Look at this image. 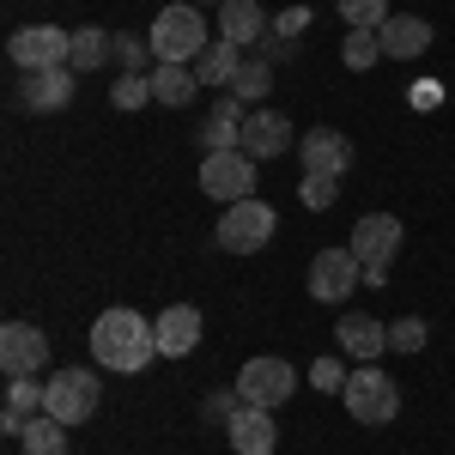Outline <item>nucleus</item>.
Returning a JSON list of instances; mask_svg holds the SVG:
<instances>
[{
    "instance_id": "nucleus-13",
    "label": "nucleus",
    "mask_w": 455,
    "mask_h": 455,
    "mask_svg": "<svg viewBox=\"0 0 455 455\" xmlns=\"http://www.w3.org/2000/svg\"><path fill=\"white\" fill-rule=\"evenodd\" d=\"M225 437H231L237 455H274L280 450V425H274V413H267V407H243V401H237V413L225 419Z\"/></svg>"
},
{
    "instance_id": "nucleus-3",
    "label": "nucleus",
    "mask_w": 455,
    "mask_h": 455,
    "mask_svg": "<svg viewBox=\"0 0 455 455\" xmlns=\"http://www.w3.org/2000/svg\"><path fill=\"white\" fill-rule=\"evenodd\" d=\"M98 401H104V383L79 364V371H55L49 383H43V413L61 425H85L98 413Z\"/></svg>"
},
{
    "instance_id": "nucleus-16",
    "label": "nucleus",
    "mask_w": 455,
    "mask_h": 455,
    "mask_svg": "<svg viewBox=\"0 0 455 455\" xmlns=\"http://www.w3.org/2000/svg\"><path fill=\"white\" fill-rule=\"evenodd\" d=\"M340 352H352L358 364H377L388 352V322H377V315H340Z\"/></svg>"
},
{
    "instance_id": "nucleus-25",
    "label": "nucleus",
    "mask_w": 455,
    "mask_h": 455,
    "mask_svg": "<svg viewBox=\"0 0 455 455\" xmlns=\"http://www.w3.org/2000/svg\"><path fill=\"white\" fill-rule=\"evenodd\" d=\"M267 85H274V61H267V55H243V68L231 79V98H237V104H261Z\"/></svg>"
},
{
    "instance_id": "nucleus-7",
    "label": "nucleus",
    "mask_w": 455,
    "mask_h": 455,
    "mask_svg": "<svg viewBox=\"0 0 455 455\" xmlns=\"http://www.w3.org/2000/svg\"><path fill=\"white\" fill-rule=\"evenodd\" d=\"M201 188H207L219 207H237L255 195V158H249L243 146H231V152H207L201 158Z\"/></svg>"
},
{
    "instance_id": "nucleus-15",
    "label": "nucleus",
    "mask_w": 455,
    "mask_h": 455,
    "mask_svg": "<svg viewBox=\"0 0 455 455\" xmlns=\"http://www.w3.org/2000/svg\"><path fill=\"white\" fill-rule=\"evenodd\" d=\"M19 104L36 109V116H55V109L73 104V68H43V73H25V92Z\"/></svg>"
},
{
    "instance_id": "nucleus-31",
    "label": "nucleus",
    "mask_w": 455,
    "mask_h": 455,
    "mask_svg": "<svg viewBox=\"0 0 455 455\" xmlns=\"http://www.w3.org/2000/svg\"><path fill=\"white\" fill-rule=\"evenodd\" d=\"M425 340H431L425 315H401V322H388V347H395V352H425Z\"/></svg>"
},
{
    "instance_id": "nucleus-20",
    "label": "nucleus",
    "mask_w": 455,
    "mask_h": 455,
    "mask_svg": "<svg viewBox=\"0 0 455 455\" xmlns=\"http://www.w3.org/2000/svg\"><path fill=\"white\" fill-rule=\"evenodd\" d=\"M243 122H249L243 104L225 92V98L212 104V116L201 122V146H207V152H231V146H243Z\"/></svg>"
},
{
    "instance_id": "nucleus-8",
    "label": "nucleus",
    "mask_w": 455,
    "mask_h": 455,
    "mask_svg": "<svg viewBox=\"0 0 455 455\" xmlns=\"http://www.w3.org/2000/svg\"><path fill=\"white\" fill-rule=\"evenodd\" d=\"M291 388H298V371L285 364V358H249L243 371H237V401L243 407H285L291 401Z\"/></svg>"
},
{
    "instance_id": "nucleus-17",
    "label": "nucleus",
    "mask_w": 455,
    "mask_h": 455,
    "mask_svg": "<svg viewBox=\"0 0 455 455\" xmlns=\"http://www.w3.org/2000/svg\"><path fill=\"white\" fill-rule=\"evenodd\" d=\"M377 36H383V55H388V61H413V55L431 49V25L413 19V12H388V25Z\"/></svg>"
},
{
    "instance_id": "nucleus-21",
    "label": "nucleus",
    "mask_w": 455,
    "mask_h": 455,
    "mask_svg": "<svg viewBox=\"0 0 455 455\" xmlns=\"http://www.w3.org/2000/svg\"><path fill=\"white\" fill-rule=\"evenodd\" d=\"M43 413V383L36 377H6V407H0V431H25V425Z\"/></svg>"
},
{
    "instance_id": "nucleus-33",
    "label": "nucleus",
    "mask_w": 455,
    "mask_h": 455,
    "mask_svg": "<svg viewBox=\"0 0 455 455\" xmlns=\"http://www.w3.org/2000/svg\"><path fill=\"white\" fill-rule=\"evenodd\" d=\"M310 25V6H285L280 19H274V31H267V49H291V36Z\"/></svg>"
},
{
    "instance_id": "nucleus-12",
    "label": "nucleus",
    "mask_w": 455,
    "mask_h": 455,
    "mask_svg": "<svg viewBox=\"0 0 455 455\" xmlns=\"http://www.w3.org/2000/svg\"><path fill=\"white\" fill-rule=\"evenodd\" d=\"M298 158H304V176H347L352 171V140L340 128H310L304 140H298Z\"/></svg>"
},
{
    "instance_id": "nucleus-14",
    "label": "nucleus",
    "mask_w": 455,
    "mask_h": 455,
    "mask_svg": "<svg viewBox=\"0 0 455 455\" xmlns=\"http://www.w3.org/2000/svg\"><path fill=\"white\" fill-rule=\"evenodd\" d=\"M152 328H158V358H188V352L201 347V328H207V322H201L195 304H171Z\"/></svg>"
},
{
    "instance_id": "nucleus-1",
    "label": "nucleus",
    "mask_w": 455,
    "mask_h": 455,
    "mask_svg": "<svg viewBox=\"0 0 455 455\" xmlns=\"http://www.w3.org/2000/svg\"><path fill=\"white\" fill-rule=\"evenodd\" d=\"M92 358H98V371L140 377L146 364L158 358V328L140 310H104L92 322Z\"/></svg>"
},
{
    "instance_id": "nucleus-22",
    "label": "nucleus",
    "mask_w": 455,
    "mask_h": 455,
    "mask_svg": "<svg viewBox=\"0 0 455 455\" xmlns=\"http://www.w3.org/2000/svg\"><path fill=\"white\" fill-rule=\"evenodd\" d=\"M195 92H201V73L195 68H182V61H158V68H152V98L164 109H182Z\"/></svg>"
},
{
    "instance_id": "nucleus-29",
    "label": "nucleus",
    "mask_w": 455,
    "mask_h": 455,
    "mask_svg": "<svg viewBox=\"0 0 455 455\" xmlns=\"http://www.w3.org/2000/svg\"><path fill=\"white\" fill-rule=\"evenodd\" d=\"M116 61L122 73H146L158 68V49H152V36H116Z\"/></svg>"
},
{
    "instance_id": "nucleus-11",
    "label": "nucleus",
    "mask_w": 455,
    "mask_h": 455,
    "mask_svg": "<svg viewBox=\"0 0 455 455\" xmlns=\"http://www.w3.org/2000/svg\"><path fill=\"white\" fill-rule=\"evenodd\" d=\"M0 371H6V377H36V371H49V334L31 328V322H6V328H0Z\"/></svg>"
},
{
    "instance_id": "nucleus-5",
    "label": "nucleus",
    "mask_w": 455,
    "mask_h": 455,
    "mask_svg": "<svg viewBox=\"0 0 455 455\" xmlns=\"http://www.w3.org/2000/svg\"><path fill=\"white\" fill-rule=\"evenodd\" d=\"M340 395H347V413L358 425H395V413H401V388H395V377H383L377 364H358Z\"/></svg>"
},
{
    "instance_id": "nucleus-28",
    "label": "nucleus",
    "mask_w": 455,
    "mask_h": 455,
    "mask_svg": "<svg viewBox=\"0 0 455 455\" xmlns=\"http://www.w3.org/2000/svg\"><path fill=\"white\" fill-rule=\"evenodd\" d=\"M109 104H116V109H140V104H158V98H152V73H122V79L109 85Z\"/></svg>"
},
{
    "instance_id": "nucleus-34",
    "label": "nucleus",
    "mask_w": 455,
    "mask_h": 455,
    "mask_svg": "<svg viewBox=\"0 0 455 455\" xmlns=\"http://www.w3.org/2000/svg\"><path fill=\"white\" fill-rule=\"evenodd\" d=\"M304 207L310 212H322V207H334V195H340V176H304Z\"/></svg>"
},
{
    "instance_id": "nucleus-24",
    "label": "nucleus",
    "mask_w": 455,
    "mask_h": 455,
    "mask_svg": "<svg viewBox=\"0 0 455 455\" xmlns=\"http://www.w3.org/2000/svg\"><path fill=\"white\" fill-rule=\"evenodd\" d=\"M104 61H116V36L98 31V25H85V31H73V73H92V68H104Z\"/></svg>"
},
{
    "instance_id": "nucleus-32",
    "label": "nucleus",
    "mask_w": 455,
    "mask_h": 455,
    "mask_svg": "<svg viewBox=\"0 0 455 455\" xmlns=\"http://www.w3.org/2000/svg\"><path fill=\"white\" fill-rule=\"evenodd\" d=\"M347 377H352L347 364L322 352V358H315V364H310V377H304V383H310V388H322V395H340V388H347Z\"/></svg>"
},
{
    "instance_id": "nucleus-26",
    "label": "nucleus",
    "mask_w": 455,
    "mask_h": 455,
    "mask_svg": "<svg viewBox=\"0 0 455 455\" xmlns=\"http://www.w3.org/2000/svg\"><path fill=\"white\" fill-rule=\"evenodd\" d=\"M19 443H25V455H68V425L36 413V419L19 431Z\"/></svg>"
},
{
    "instance_id": "nucleus-37",
    "label": "nucleus",
    "mask_w": 455,
    "mask_h": 455,
    "mask_svg": "<svg viewBox=\"0 0 455 455\" xmlns=\"http://www.w3.org/2000/svg\"><path fill=\"white\" fill-rule=\"evenodd\" d=\"M219 6H225V0H219Z\"/></svg>"
},
{
    "instance_id": "nucleus-19",
    "label": "nucleus",
    "mask_w": 455,
    "mask_h": 455,
    "mask_svg": "<svg viewBox=\"0 0 455 455\" xmlns=\"http://www.w3.org/2000/svg\"><path fill=\"white\" fill-rule=\"evenodd\" d=\"M285 146H291V122L274 116V109H255L243 122V152L249 158H280Z\"/></svg>"
},
{
    "instance_id": "nucleus-4",
    "label": "nucleus",
    "mask_w": 455,
    "mask_h": 455,
    "mask_svg": "<svg viewBox=\"0 0 455 455\" xmlns=\"http://www.w3.org/2000/svg\"><path fill=\"white\" fill-rule=\"evenodd\" d=\"M347 249L358 255V267H364V285H383L388 261H395V249H401V219H395V212H364V219L352 225Z\"/></svg>"
},
{
    "instance_id": "nucleus-27",
    "label": "nucleus",
    "mask_w": 455,
    "mask_h": 455,
    "mask_svg": "<svg viewBox=\"0 0 455 455\" xmlns=\"http://www.w3.org/2000/svg\"><path fill=\"white\" fill-rule=\"evenodd\" d=\"M334 12L347 19L352 31H383L388 25V0H334Z\"/></svg>"
},
{
    "instance_id": "nucleus-2",
    "label": "nucleus",
    "mask_w": 455,
    "mask_h": 455,
    "mask_svg": "<svg viewBox=\"0 0 455 455\" xmlns=\"http://www.w3.org/2000/svg\"><path fill=\"white\" fill-rule=\"evenodd\" d=\"M152 49H158V61H182V68H195L201 55H207V19H201V6L188 0V6H164L158 19H152Z\"/></svg>"
},
{
    "instance_id": "nucleus-9",
    "label": "nucleus",
    "mask_w": 455,
    "mask_h": 455,
    "mask_svg": "<svg viewBox=\"0 0 455 455\" xmlns=\"http://www.w3.org/2000/svg\"><path fill=\"white\" fill-rule=\"evenodd\" d=\"M267 237H274V207L255 201V195L225 207V219H219V249H231V255H255Z\"/></svg>"
},
{
    "instance_id": "nucleus-23",
    "label": "nucleus",
    "mask_w": 455,
    "mask_h": 455,
    "mask_svg": "<svg viewBox=\"0 0 455 455\" xmlns=\"http://www.w3.org/2000/svg\"><path fill=\"white\" fill-rule=\"evenodd\" d=\"M237 68H243V49L231 43V36H212L207 55L195 61V73H201V85H219V92H231V79H237Z\"/></svg>"
},
{
    "instance_id": "nucleus-35",
    "label": "nucleus",
    "mask_w": 455,
    "mask_h": 455,
    "mask_svg": "<svg viewBox=\"0 0 455 455\" xmlns=\"http://www.w3.org/2000/svg\"><path fill=\"white\" fill-rule=\"evenodd\" d=\"M437 104H443L437 79H419V85H413V109H437Z\"/></svg>"
},
{
    "instance_id": "nucleus-30",
    "label": "nucleus",
    "mask_w": 455,
    "mask_h": 455,
    "mask_svg": "<svg viewBox=\"0 0 455 455\" xmlns=\"http://www.w3.org/2000/svg\"><path fill=\"white\" fill-rule=\"evenodd\" d=\"M377 55H383V36H377V31H352V36H347V49H340V61H347L352 73L377 68Z\"/></svg>"
},
{
    "instance_id": "nucleus-18",
    "label": "nucleus",
    "mask_w": 455,
    "mask_h": 455,
    "mask_svg": "<svg viewBox=\"0 0 455 455\" xmlns=\"http://www.w3.org/2000/svg\"><path fill=\"white\" fill-rule=\"evenodd\" d=\"M267 31H274V25H267L261 0H225V6H219V36H231L237 49H249V43H261Z\"/></svg>"
},
{
    "instance_id": "nucleus-10",
    "label": "nucleus",
    "mask_w": 455,
    "mask_h": 455,
    "mask_svg": "<svg viewBox=\"0 0 455 455\" xmlns=\"http://www.w3.org/2000/svg\"><path fill=\"white\" fill-rule=\"evenodd\" d=\"M358 280H364V267H358L352 249H322L310 261V298L315 304H347Z\"/></svg>"
},
{
    "instance_id": "nucleus-36",
    "label": "nucleus",
    "mask_w": 455,
    "mask_h": 455,
    "mask_svg": "<svg viewBox=\"0 0 455 455\" xmlns=\"http://www.w3.org/2000/svg\"><path fill=\"white\" fill-rule=\"evenodd\" d=\"M231 413H237V407H231L225 395H212V401H207V419H231Z\"/></svg>"
},
{
    "instance_id": "nucleus-6",
    "label": "nucleus",
    "mask_w": 455,
    "mask_h": 455,
    "mask_svg": "<svg viewBox=\"0 0 455 455\" xmlns=\"http://www.w3.org/2000/svg\"><path fill=\"white\" fill-rule=\"evenodd\" d=\"M6 55H12V68H25V73L68 68L73 61V31H61V25H19V31L6 36Z\"/></svg>"
}]
</instances>
